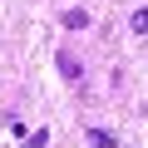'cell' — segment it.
Masks as SVG:
<instances>
[{"mask_svg":"<svg viewBox=\"0 0 148 148\" xmlns=\"http://www.w3.org/2000/svg\"><path fill=\"white\" fill-rule=\"evenodd\" d=\"M54 64H59V74H64V79H84V64L74 59L69 49H59V54H54Z\"/></svg>","mask_w":148,"mask_h":148,"instance_id":"obj_1","label":"cell"},{"mask_svg":"<svg viewBox=\"0 0 148 148\" xmlns=\"http://www.w3.org/2000/svg\"><path fill=\"white\" fill-rule=\"evenodd\" d=\"M89 148H119V138L109 128H89Z\"/></svg>","mask_w":148,"mask_h":148,"instance_id":"obj_2","label":"cell"},{"mask_svg":"<svg viewBox=\"0 0 148 148\" xmlns=\"http://www.w3.org/2000/svg\"><path fill=\"white\" fill-rule=\"evenodd\" d=\"M59 25H64V30H84V25H89V15H84V10H64V20H59Z\"/></svg>","mask_w":148,"mask_h":148,"instance_id":"obj_3","label":"cell"},{"mask_svg":"<svg viewBox=\"0 0 148 148\" xmlns=\"http://www.w3.org/2000/svg\"><path fill=\"white\" fill-rule=\"evenodd\" d=\"M128 30H133V35H148V5H143V10H133V20H128Z\"/></svg>","mask_w":148,"mask_h":148,"instance_id":"obj_4","label":"cell"},{"mask_svg":"<svg viewBox=\"0 0 148 148\" xmlns=\"http://www.w3.org/2000/svg\"><path fill=\"white\" fill-rule=\"evenodd\" d=\"M45 143H49V133H45V128H40V133H25V148H45Z\"/></svg>","mask_w":148,"mask_h":148,"instance_id":"obj_5","label":"cell"}]
</instances>
